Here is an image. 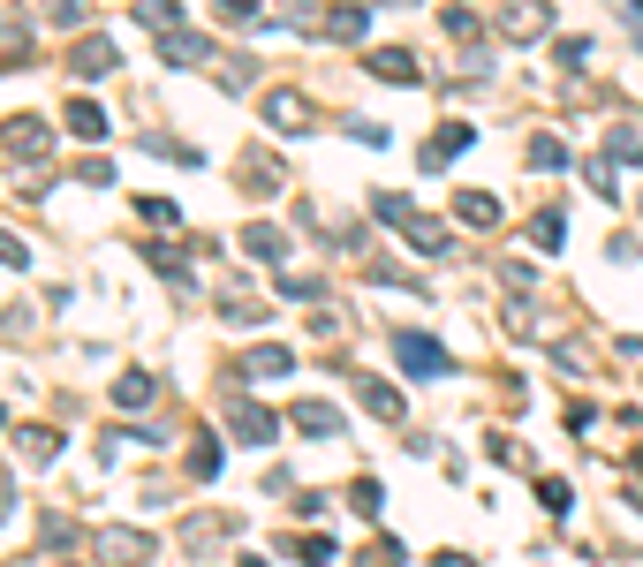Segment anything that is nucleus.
I'll return each instance as SVG.
<instances>
[{"mask_svg": "<svg viewBox=\"0 0 643 567\" xmlns=\"http://www.w3.org/2000/svg\"><path fill=\"white\" fill-rule=\"evenodd\" d=\"M371 212H379V220H386V227H394L409 250H424V258H447V250H455V235H447L432 212H417L401 189H379V197H371Z\"/></svg>", "mask_w": 643, "mask_h": 567, "instance_id": "1", "label": "nucleus"}, {"mask_svg": "<svg viewBox=\"0 0 643 567\" xmlns=\"http://www.w3.org/2000/svg\"><path fill=\"white\" fill-rule=\"evenodd\" d=\"M91 553L107 567H145L160 545H152V530H129V522H107V530H91Z\"/></svg>", "mask_w": 643, "mask_h": 567, "instance_id": "2", "label": "nucleus"}, {"mask_svg": "<svg viewBox=\"0 0 643 567\" xmlns=\"http://www.w3.org/2000/svg\"><path fill=\"white\" fill-rule=\"evenodd\" d=\"M394 363H401L409 379H447V371H455V356H447L432 333H394Z\"/></svg>", "mask_w": 643, "mask_h": 567, "instance_id": "3", "label": "nucleus"}, {"mask_svg": "<svg viewBox=\"0 0 643 567\" xmlns=\"http://www.w3.org/2000/svg\"><path fill=\"white\" fill-rule=\"evenodd\" d=\"M258 114H265L273 130H288V137H311V130H319V107H311L304 91H265Z\"/></svg>", "mask_w": 643, "mask_h": 567, "instance_id": "4", "label": "nucleus"}, {"mask_svg": "<svg viewBox=\"0 0 643 567\" xmlns=\"http://www.w3.org/2000/svg\"><path fill=\"white\" fill-rule=\"evenodd\" d=\"M470 144H478V130H470V122H447V130H432V137H424V159H417V167H424V174H447V167H455Z\"/></svg>", "mask_w": 643, "mask_h": 567, "instance_id": "5", "label": "nucleus"}, {"mask_svg": "<svg viewBox=\"0 0 643 567\" xmlns=\"http://www.w3.org/2000/svg\"><path fill=\"white\" fill-rule=\"evenodd\" d=\"M499 30H507V46H537V38L553 30V8H545V0H515V8L499 15Z\"/></svg>", "mask_w": 643, "mask_h": 567, "instance_id": "6", "label": "nucleus"}, {"mask_svg": "<svg viewBox=\"0 0 643 567\" xmlns=\"http://www.w3.org/2000/svg\"><path fill=\"white\" fill-rule=\"evenodd\" d=\"M363 69H371L379 84H424V61H417V53H401V46H371V53H363Z\"/></svg>", "mask_w": 643, "mask_h": 567, "instance_id": "7", "label": "nucleus"}, {"mask_svg": "<svg viewBox=\"0 0 643 567\" xmlns=\"http://www.w3.org/2000/svg\"><path fill=\"white\" fill-rule=\"evenodd\" d=\"M288 371H296V356H288L281 341H258V348L235 356V379H288Z\"/></svg>", "mask_w": 643, "mask_h": 567, "instance_id": "8", "label": "nucleus"}, {"mask_svg": "<svg viewBox=\"0 0 643 567\" xmlns=\"http://www.w3.org/2000/svg\"><path fill=\"white\" fill-rule=\"evenodd\" d=\"M69 69H76V76H114V69H122V46H114V38H76V46H69Z\"/></svg>", "mask_w": 643, "mask_h": 567, "instance_id": "9", "label": "nucleus"}, {"mask_svg": "<svg viewBox=\"0 0 643 567\" xmlns=\"http://www.w3.org/2000/svg\"><path fill=\"white\" fill-rule=\"evenodd\" d=\"M227 431H235L243 446H273L281 417H273V409H258V402H235V409H227Z\"/></svg>", "mask_w": 643, "mask_h": 567, "instance_id": "10", "label": "nucleus"}, {"mask_svg": "<svg viewBox=\"0 0 643 567\" xmlns=\"http://www.w3.org/2000/svg\"><path fill=\"white\" fill-rule=\"evenodd\" d=\"M160 61L166 69H205V61H212V38H197V30L182 23V30H166L160 38Z\"/></svg>", "mask_w": 643, "mask_h": 567, "instance_id": "11", "label": "nucleus"}, {"mask_svg": "<svg viewBox=\"0 0 643 567\" xmlns=\"http://www.w3.org/2000/svg\"><path fill=\"white\" fill-rule=\"evenodd\" d=\"M455 220H462L470 235H492V227H499V197H492V189H462V197H455Z\"/></svg>", "mask_w": 643, "mask_h": 567, "instance_id": "12", "label": "nucleus"}, {"mask_svg": "<svg viewBox=\"0 0 643 567\" xmlns=\"http://www.w3.org/2000/svg\"><path fill=\"white\" fill-rule=\"evenodd\" d=\"M220 538H235L227 515H189V522H182V545H189V553H212Z\"/></svg>", "mask_w": 643, "mask_h": 567, "instance_id": "13", "label": "nucleus"}, {"mask_svg": "<svg viewBox=\"0 0 643 567\" xmlns=\"http://www.w3.org/2000/svg\"><path fill=\"white\" fill-rule=\"evenodd\" d=\"M0 144H8V151H46L53 130H46L38 114H15V122H0Z\"/></svg>", "mask_w": 643, "mask_h": 567, "instance_id": "14", "label": "nucleus"}, {"mask_svg": "<svg viewBox=\"0 0 643 567\" xmlns=\"http://www.w3.org/2000/svg\"><path fill=\"white\" fill-rule=\"evenodd\" d=\"M61 122H69V137H84V144L107 137V107H99V99H69V114H61Z\"/></svg>", "mask_w": 643, "mask_h": 567, "instance_id": "15", "label": "nucleus"}, {"mask_svg": "<svg viewBox=\"0 0 643 567\" xmlns=\"http://www.w3.org/2000/svg\"><path fill=\"white\" fill-rule=\"evenodd\" d=\"M288 417H296L304 439H333V431H341V409H333V402H296Z\"/></svg>", "mask_w": 643, "mask_h": 567, "instance_id": "16", "label": "nucleus"}, {"mask_svg": "<svg viewBox=\"0 0 643 567\" xmlns=\"http://www.w3.org/2000/svg\"><path fill=\"white\" fill-rule=\"evenodd\" d=\"M522 167H530V174H553V167H568V144L553 137V130H537V137L522 144Z\"/></svg>", "mask_w": 643, "mask_h": 567, "instance_id": "17", "label": "nucleus"}, {"mask_svg": "<svg viewBox=\"0 0 643 567\" xmlns=\"http://www.w3.org/2000/svg\"><path fill=\"white\" fill-rule=\"evenodd\" d=\"M235 182H243L250 197H273V189H281V167H265V151H243V167H235Z\"/></svg>", "mask_w": 643, "mask_h": 567, "instance_id": "18", "label": "nucleus"}, {"mask_svg": "<svg viewBox=\"0 0 643 567\" xmlns=\"http://www.w3.org/2000/svg\"><path fill=\"white\" fill-rule=\"evenodd\" d=\"M152 394H160L152 371H122V379H114V409H152Z\"/></svg>", "mask_w": 643, "mask_h": 567, "instance_id": "19", "label": "nucleus"}, {"mask_svg": "<svg viewBox=\"0 0 643 567\" xmlns=\"http://www.w3.org/2000/svg\"><path fill=\"white\" fill-rule=\"evenodd\" d=\"M356 394H363V409H371V417L401 424V386H386V379H356Z\"/></svg>", "mask_w": 643, "mask_h": 567, "instance_id": "20", "label": "nucleus"}, {"mask_svg": "<svg viewBox=\"0 0 643 567\" xmlns=\"http://www.w3.org/2000/svg\"><path fill=\"white\" fill-rule=\"evenodd\" d=\"M15 454H23V461H53V454H61V431L53 424H23L15 431Z\"/></svg>", "mask_w": 643, "mask_h": 567, "instance_id": "21", "label": "nucleus"}, {"mask_svg": "<svg viewBox=\"0 0 643 567\" xmlns=\"http://www.w3.org/2000/svg\"><path fill=\"white\" fill-rule=\"evenodd\" d=\"M220 318H235V325H258V318H265V303H258V295H243V287H235V273H227V287H220Z\"/></svg>", "mask_w": 643, "mask_h": 567, "instance_id": "22", "label": "nucleus"}, {"mask_svg": "<svg viewBox=\"0 0 643 567\" xmlns=\"http://www.w3.org/2000/svg\"><path fill=\"white\" fill-rule=\"evenodd\" d=\"M182 469H189L197 484H205V477H220V439H212V431H197V439H189V461H182Z\"/></svg>", "mask_w": 643, "mask_h": 567, "instance_id": "23", "label": "nucleus"}, {"mask_svg": "<svg viewBox=\"0 0 643 567\" xmlns=\"http://www.w3.org/2000/svg\"><path fill=\"white\" fill-rule=\"evenodd\" d=\"M319 30L348 46V38H363V30H371V15H363V8H325V23H319Z\"/></svg>", "mask_w": 643, "mask_h": 567, "instance_id": "24", "label": "nucleus"}, {"mask_svg": "<svg viewBox=\"0 0 643 567\" xmlns=\"http://www.w3.org/2000/svg\"><path fill=\"white\" fill-rule=\"evenodd\" d=\"M606 159H614V167H643V130H629V122L606 130Z\"/></svg>", "mask_w": 643, "mask_h": 567, "instance_id": "25", "label": "nucleus"}, {"mask_svg": "<svg viewBox=\"0 0 643 567\" xmlns=\"http://www.w3.org/2000/svg\"><path fill=\"white\" fill-rule=\"evenodd\" d=\"M212 76H220V91H250V84H258V61L235 53V61H212Z\"/></svg>", "mask_w": 643, "mask_h": 567, "instance_id": "26", "label": "nucleus"}, {"mask_svg": "<svg viewBox=\"0 0 643 567\" xmlns=\"http://www.w3.org/2000/svg\"><path fill=\"white\" fill-rule=\"evenodd\" d=\"M243 250H250V258H281L288 243H281V227H273V220H250V227H243Z\"/></svg>", "mask_w": 643, "mask_h": 567, "instance_id": "27", "label": "nucleus"}, {"mask_svg": "<svg viewBox=\"0 0 643 567\" xmlns=\"http://www.w3.org/2000/svg\"><path fill=\"white\" fill-rule=\"evenodd\" d=\"M23 61H30V30L8 15V23H0V69H23Z\"/></svg>", "mask_w": 643, "mask_h": 567, "instance_id": "28", "label": "nucleus"}, {"mask_svg": "<svg viewBox=\"0 0 643 567\" xmlns=\"http://www.w3.org/2000/svg\"><path fill=\"white\" fill-rule=\"evenodd\" d=\"M440 23H447V38H455L462 53H470V46H484V23H478V15H470V8H447Z\"/></svg>", "mask_w": 643, "mask_h": 567, "instance_id": "29", "label": "nucleus"}, {"mask_svg": "<svg viewBox=\"0 0 643 567\" xmlns=\"http://www.w3.org/2000/svg\"><path fill=\"white\" fill-rule=\"evenodd\" d=\"M137 23L145 30H182V0H137Z\"/></svg>", "mask_w": 643, "mask_h": 567, "instance_id": "30", "label": "nucleus"}, {"mask_svg": "<svg viewBox=\"0 0 643 567\" xmlns=\"http://www.w3.org/2000/svg\"><path fill=\"white\" fill-rule=\"evenodd\" d=\"M38 545H46V553H69V545H76V522H69V515H46V522H38Z\"/></svg>", "mask_w": 643, "mask_h": 567, "instance_id": "31", "label": "nucleus"}, {"mask_svg": "<svg viewBox=\"0 0 643 567\" xmlns=\"http://www.w3.org/2000/svg\"><path fill=\"white\" fill-rule=\"evenodd\" d=\"M591 53H598V38H560V69H591Z\"/></svg>", "mask_w": 643, "mask_h": 567, "instance_id": "32", "label": "nucleus"}, {"mask_svg": "<svg viewBox=\"0 0 643 567\" xmlns=\"http://www.w3.org/2000/svg\"><path fill=\"white\" fill-rule=\"evenodd\" d=\"M583 182H591V189H598V197H614V189H621V182H614V159H606V151H598V159H591V167H583Z\"/></svg>", "mask_w": 643, "mask_h": 567, "instance_id": "33", "label": "nucleus"}, {"mask_svg": "<svg viewBox=\"0 0 643 567\" xmlns=\"http://www.w3.org/2000/svg\"><path fill=\"white\" fill-rule=\"evenodd\" d=\"M530 235H537V250H560V243H568V227H560V212H537V227H530Z\"/></svg>", "mask_w": 643, "mask_h": 567, "instance_id": "34", "label": "nucleus"}, {"mask_svg": "<svg viewBox=\"0 0 643 567\" xmlns=\"http://www.w3.org/2000/svg\"><path fill=\"white\" fill-rule=\"evenodd\" d=\"M296 560H304V567H325V560H333V538H296Z\"/></svg>", "mask_w": 643, "mask_h": 567, "instance_id": "35", "label": "nucleus"}, {"mask_svg": "<svg viewBox=\"0 0 643 567\" xmlns=\"http://www.w3.org/2000/svg\"><path fill=\"white\" fill-rule=\"evenodd\" d=\"M46 15L69 30V23H84V15H91V0H46Z\"/></svg>", "mask_w": 643, "mask_h": 567, "instance_id": "36", "label": "nucleus"}, {"mask_svg": "<svg viewBox=\"0 0 643 567\" xmlns=\"http://www.w3.org/2000/svg\"><path fill=\"white\" fill-rule=\"evenodd\" d=\"M537 500H545V515H568V484H560V477H545Z\"/></svg>", "mask_w": 643, "mask_h": 567, "instance_id": "37", "label": "nucleus"}, {"mask_svg": "<svg viewBox=\"0 0 643 567\" xmlns=\"http://www.w3.org/2000/svg\"><path fill=\"white\" fill-rule=\"evenodd\" d=\"M137 212H145V220H152V227H182V212H174V205H160V197H145V205H137Z\"/></svg>", "mask_w": 643, "mask_h": 567, "instance_id": "38", "label": "nucleus"}, {"mask_svg": "<svg viewBox=\"0 0 643 567\" xmlns=\"http://www.w3.org/2000/svg\"><path fill=\"white\" fill-rule=\"evenodd\" d=\"M499 281H507V287H515V295H522V287L537 281V266H530V258H515V266H499Z\"/></svg>", "mask_w": 643, "mask_h": 567, "instance_id": "39", "label": "nucleus"}, {"mask_svg": "<svg viewBox=\"0 0 643 567\" xmlns=\"http://www.w3.org/2000/svg\"><path fill=\"white\" fill-rule=\"evenodd\" d=\"M363 567H401V545H394V538H379V545L363 553Z\"/></svg>", "mask_w": 643, "mask_h": 567, "instance_id": "40", "label": "nucleus"}, {"mask_svg": "<svg viewBox=\"0 0 643 567\" xmlns=\"http://www.w3.org/2000/svg\"><path fill=\"white\" fill-rule=\"evenodd\" d=\"M152 266L166 273V287H189V266H182V258H166V250H152Z\"/></svg>", "mask_w": 643, "mask_h": 567, "instance_id": "41", "label": "nucleus"}, {"mask_svg": "<svg viewBox=\"0 0 643 567\" xmlns=\"http://www.w3.org/2000/svg\"><path fill=\"white\" fill-rule=\"evenodd\" d=\"M281 295H288V303H319L325 287L319 281H288V273H281Z\"/></svg>", "mask_w": 643, "mask_h": 567, "instance_id": "42", "label": "nucleus"}, {"mask_svg": "<svg viewBox=\"0 0 643 567\" xmlns=\"http://www.w3.org/2000/svg\"><path fill=\"white\" fill-rule=\"evenodd\" d=\"M76 182H91V189H107V182H114V167H107V159H84V167H76Z\"/></svg>", "mask_w": 643, "mask_h": 567, "instance_id": "43", "label": "nucleus"}, {"mask_svg": "<svg viewBox=\"0 0 643 567\" xmlns=\"http://www.w3.org/2000/svg\"><path fill=\"white\" fill-rule=\"evenodd\" d=\"M379 507H386V492H379V484L363 477V484H356V515H379Z\"/></svg>", "mask_w": 643, "mask_h": 567, "instance_id": "44", "label": "nucleus"}, {"mask_svg": "<svg viewBox=\"0 0 643 567\" xmlns=\"http://www.w3.org/2000/svg\"><path fill=\"white\" fill-rule=\"evenodd\" d=\"M0 266H15V273H23V266H30V250H23V243H15V235H8V227H0Z\"/></svg>", "mask_w": 643, "mask_h": 567, "instance_id": "45", "label": "nucleus"}, {"mask_svg": "<svg viewBox=\"0 0 643 567\" xmlns=\"http://www.w3.org/2000/svg\"><path fill=\"white\" fill-rule=\"evenodd\" d=\"M281 15H288V23H325L319 0H281Z\"/></svg>", "mask_w": 643, "mask_h": 567, "instance_id": "46", "label": "nucleus"}, {"mask_svg": "<svg viewBox=\"0 0 643 567\" xmlns=\"http://www.w3.org/2000/svg\"><path fill=\"white\" fill-rule=\"evenodd\" d=\"M258 15V0H220V23H250Z\"/></svg>", "mask_w": 643, "mask_h": 567, "instance_id": "47", "label": "nucleus"}, {"mask_svg": "<svg viewBox=\"0 0 643 567\" xmlns=\"http://www.w3.org/2000/svg\"><path fill=\"white\" fill-rule=\"evenodd\" d=\"M440 567H478V560H462V553H440Z\"/></svg>", "mask_w": 643, "mask_h": 567, "instance_id": "48", "label": "nucleus"}, {"mask_svg": "<svg viewBox=\"0 0 643 567\" xmlns=\"http://www.w3.org/2000/svg\"><path fill=\"white\" fill-rule=\"evenodd\" d=\"M0 507H8V469H0Z\"/></svg>", "mask_w": 643, "mask_h": 567, "instance_id": "49", "label": "nucleus"}, {"mask_svg": "<svg viewBox=\"0 0 643 567\" xmlns=\"http://www.w3.org/2000/svg\"><path fill=\"white\" fill-rule=\"evenodd\" d=\"M629 15H636V23H643V0H629Z\"/></svg>", "mask_w": 643, "mask_h": 567, "instance_id": "50", "label": "nucleus"}, {"mask_svg": "<svg viewBox=\"0 0 643 567\" xmlns=\"http://www.w3.org/2000/svg\"><path fill=\"white\" fill-rule=\"evenodd\" d=\"M235 567H265V560H235Z\"/></svg>", "mask_w": 643, "mask_h": 567, "instance_id": "51", "label": "nucleus"}, {"mask_svg": "<svg viewBox=\"0 0 643 567\" xmlns=\"http://www.w3.org/2000/svg\"><path fill=\"white\" fill-rule=\"evenodd\" d=\"M0 431H8V409H0Z\"/></svg>", "mask_w": 643, "mask_h": 567, "instance_id": "52", "label": "nucleus"}]
</instances>
